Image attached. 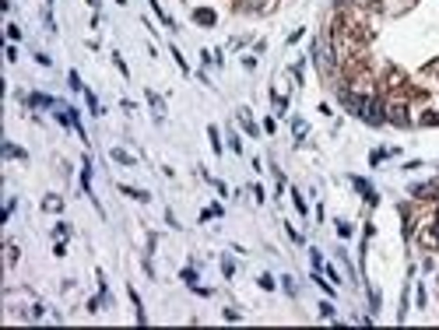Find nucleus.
<instances>
[{
  "mask_svg": "<svg viewBox=\"0 0 439 330\" xmlns=\"http://www.w3.org/2000/svg\"><path fill=\"white\" fill-rule=\"evenodd\" d=\"M355 116H362L366 123H373V127L386 123V102H383V95H369V99L362 102V109H358Z\"/></svg>",
  "mask_w": 439,
  "mask_h": 330,
  "instance_id": "obj_1",
  "label": "nucleus"
},
{
  "mask_svg": "<svg viewBox=\"0 0 439 330\" xmlns=\"http://www.w3.org/2000/svg\"><path fill=\"white\" fill-rule=\"evenodd\" d=\"M348 183H351L358 193H362V200H366V204H373V208L380 204V193H376V186H373L369 179H362V176H348Z\"/></svg>",
  "mask_w": 439,
  "mask_h": 330,
  "instance_id": "obj_2",
  "label": "nucleus"
},
{
  "mask_svg": "<svg viewBox=\"0 0 439 330\" xmlns=\"http://www.w3.org/2000/svg\"><path fill=\"white\" fill-rule=\"evenodd\" d=\"M25 102H28L32 109H56V106H60L56 99H50V95H43V92H32V95H25Z\"/></svg>",
  "mask_w": 439,
  "mask_h": 330,
  "instance_id": "obj_3",
  "label": "nucleus"
},
{
  "mask_svg": "<svg viewBox=\"0 0 439 330\" xmlns=\"http://www.w3.org/2000/svg\"><path fill=\"white\" fill-rule=\"evenodd\" d=\"M109 158L119 162V165H127V169H134V165H137V158H134L130 151H123V148H109Z\"/></svg>",
  "mask_w": 439,
  "mask_h": 330,
  "instance_id": "obj_4",
  "label": "nucleus"
},
{
  "mask_svg": "<svg viewBox=\"0 0 439 330\" xmlns=\"http://www.w3.org/2000/svg\"><path fill=\"white\" fill-rule=\"evenodd\" d=\"M239 123H243V130H246L250 137H260V127H257V123H253L250 109H239Z\"/></svg>",
  "mask_w": 439,
  "mask_h": 330,
  "instance_id": "obj_5",
  "label": "nucleus"
},
{
  "mask_svg": "<svg viewBox=\"0 0 439 330\" xmlns=\"http://www.w3.org/2000/svg\"><path fill=\"white\" fill-rule=\"evenodd\" d=\"M193 21H197V25H208V28H211V25L218 21V14H215L211 7H197V11H193Z\"/></svg>",
  "mask_w": 439,
  "mask_h": 330,
  "instance_id": "obj_6",
  "label": "nucleus"
},
{
  "mask_svg": "<svg viewBox=\"0 0 439 330\" xmlns=\"http://www.w3.org/2000/svg\"><path fill=\"white\" fill-rule=\"evenodd\" d=\"M119 193H127L130 200H141V204H148V200H151V193H148V190H137V186H127V183H119Z\"/></svg>",
  "mask_w": 439,
  "mask_h": 330,
  "instance_id": "obj_7",
  "label": "nucleus"
},
{
  "mask_svg": "<svg viewBox=\"0 0 439 330\" xmlns=\"http://www.w3.org/2000/svg\"><path fill=\"white\" fill-rule=\"evenodd\" d=\"M81 190L92 197V158H85V165H81Z\"/></svg>",
  "mask_w": 439,
  "mask_h": 330,
  "instance_id": "obj_8",
  "label": "nucleus"
},
{
  "mask_svg": "<svg viewBox=\"0 0 439 330\" xmlns=\"http://www.w3.org/2000/svg\"><path fill=\"white\" fill-rule=\"evenodd\" d=\"M148 102H151V109H155V116H158V119L165 116V102H162V95H155V92H148Z\"/></svg>",
  "mask_w": 439,
  "mask_h": 330,
  "instance_id": "obj_9",
  "label": "nucleus"
},
{
  "mask_svg": "<svg viewBox=\"0 0 439 330\" xmlns=\"http://www.w3.org/2000/svg\"><path fill=\"white\" fill-rule=\"evenodd\" d=\"M208 137H211V151H215V155H221L225 148H221V134H218V127H208Z\"/></svg>",
  "mask_w": 439,
  "mask_h": 330,
  "instance_id": "obj_10",
  "label": "nucleus"
},
{
  "mask_svg": "<svg viewBox=\"0 0 439 330\" xmlns=\"http://www.w3.org/2000/svg\"><path fill=\"white\" fill-rule=\"evenodd\" d=\"M292 204H295V211H299L302 218L309 215V208H306V200H302V193H299V190H292Z\"/></svg>",
  "mask_w": 439,
  "mask_h": 330,
  "instance_id": "obj_11",
  "label": "nucleus"
},
{
  "mask_svg": "<svg viewBox=\"0 0 439 330\" xmlns=\"http://www.w3.org/2000/svg\"><path fill=\"white\" fill-rule=\"evenodd\" d=\"M85 102H88V109H92V116H102V106H99V99L85 88Z\"/></svg>",
  "mask_w": 439,
  "mask_h": 330,
  "instance_id": "obj_12",
  "label": "nucleus"
},
{
  "mask_svg": "<svg viewBox=\"0 0 439 330\" xmlns=\"http://www.w3.org/2000/svg\"><path fill=\"white\" fill-rule=\"evenodd\" d=\"M390 155H397V148H390V151H383V148H380V151H373V155H369V165H380V162H383V158H390Z\"/></svg>",
  "mask_w": 439,
  "mask_h": 330,
  "instance_id": "obj_13",
  "label": "nucleus"
},
{
  "mask_svg": "<svg viewBox=\"0 0 439 330\" xmlns=\"http://www.w3.org/2000/svg\"><path fill=\"white\" fill-rule=\"evenodd\" d=\"M67 85H70L74 92H85V85H81V74H77V70H70V74H67Z\"/></svg>",
  "mask_w": 439,
  "mask_h": 330,
  "instance_id": "obj_14",
  "label": "nucleus"
},
{
  "mask_svg": "<svg viewBox=\"0 0 439 330\" xmlns=\"http://www.w3.org/2000/svg\"><path fill=\"white\" fill-rule=\"evenodd\" d=\"M4 158H28V155H25L18 144H4Z\"/></svg>",
  "mask_w": 439,
  "mask_h": 330,
  "instance_id": "obj_15",
  "label": "nucleus"
},
{
  "mask_svg": "<svg viewBox=\"0 0 439 330\" xmlns=\"http://www.w3.org/2000/svg\"><path fill=\"white\" fill-rule=\"evenodd\" d=\"M309 264H313V271H324V267H327L324 257H320V250H309Z\"/></svg>",
  "mask_w": 439,
  "mask_h": 330,
  "instance_id": "obj_16",
  "label": "nucleus"
},
{
  "mask_svg": "<svg viewBox=\"0 0 439 330\" xmlns=\"http://www.w3.org/2000/svg\"><path fill=\"white\" fill-rule=\"evenodd\" d=\"M43 208H46V211H60V208H63V200H60V197H46V200H43Z\"/></svg>",
  "mask_w": 439,
  "mask_h": 330,
  "instance_id": "obj_17",
  "label": "nucleus"
},
{
  "mask_svg": "<svg viewBox=\"0 0 439 330\" xmlns=\"http://www.w3.org/2000/svg\"><path fill=\"white\" fill-rule=\"evenodd\" d=\"M292 130H295V137L302 141V137H306V119H299V116H295V119H292Z\"/></svg>",
  "mask_w": 439,
  "mask_h": 330,
  "instance_id": "obj_18",
  "label": "nucleus"
},
{
  "mask_svg": "<svg viewBox=\"0 0 439 330\" xmlns=\"http://www.w3.org/2000/svg\"><path fill=\"white\" fill-rule=\"evenodd\" d=\"M320 316H324V320H334V316H337V309H334L330 302H320Z\"/></svg>",
  "mask_w": 439,
  "mask_h": 330,
  "instance_id": "obj_19",
  "label": "nucleus"
},
{
  "mask_svg": "<svg viewBox=\"0 0 439 330\" xmlns=\"http://www.w3.org/2000/svg\"><path fill=\"white\" fill-rule=\"evenodd\" d=\"M281 288H285L288 295H295V292H299V284H295V277H281Z\"/></svg>",
  "mask_w": 439,
  "mask_h": 330,
  "instance_id": "obj_20",
  "label": "nucleus"
},
{
  "mask_svg": "<svg viewBox=\"0 0 439 330\" xmlns=\"http://www.w3.org/2000/svg\"><path fill=\"white\" fill-rule=\"evenodd\" d=\"M274 284H277V281H274L271 274H260V288H264V292H274Z\"/></svg>",
  "mask_w": 439,
  "mask_h": 330,
  "instance_id": "obj_21",
  "label": "nucleus"
},
{
  "mask_svg": "<svg viewBox=\"0 0 439 330\" xmlns=\"http://www.w3.org/2000/svg\"><path fill=\"white\" fill-rule=\"evenodd\" d=\"M183 281H186L190 288H197V271H193V267H186V271H183Z\"/></svg>",
  "mask_w": 439,
  "mask_h": 330,
  "instance_id": "obj_22",
  "label": "nucleus"
},
{
  "mask_svg": "<svg viewBox=\"0 0 439 330\" xmlns=\"http://www.w3.org/2000/svg\"><path fill=\"white\" fill-rule=\"evenodd\" d=\"M380 302H383V299H380V292H376V288H369V306H373V313L380 309Z\"/></svg>",
  "mask_w": 439,
  "mask_h": 330,
  "instance_id": "obj_23",
  "label": "nucleus"
},
{
  "mask_svg": "<svg viewBox=\"0 0 439 330\" xmlns=\"http://www.w3.org/2000/svg\"><path fill=\"white\" fill-rule=\"evenodd\" d=\"M53 235H56V239H67V235H70V225H63V221H60V225L53 228Z\"/></svg>",
  "mask_w": 439,
  "mask_h": 330,
  "instance_id": "obj_24",
  "label": "nucleus"
},
{
  "mask_svg": "<svg viewBox=\"0 0 439 330\" xmlns=\"http://www.w3.org/2000/svg\"><path fill=\"white\" fill-rule=\"evenodd\" d=\"M221 274H225V277H232V274H235V264H232V260H228V257H225V260H221Z\"/></svg>",
  "mask_w": 439,
  "mask_h": 330,
  "instance_id": "obj_25",
  "label": "nucleus"
},
{
  "mask_svg": "<svg viewBox=\"0 0 439 330\" xmlns=\"http://www.w3.org/2000/svg\"><path fill=\"white\" fill-rule=\"evenodd\" d=\"M7 39H11V43H18V39H21V28H18V25H7Z\"/></svg>",
  "mask_w": 439,
  "mask_h": 330,
  "instance_id": "obj_26",
  "label": "nucleus"
},
{
  "mask_svg": "<svg viewBox=\"0 0 439 330\" xmlns=\"http://www.w3.org/2000/svg\"><path fill=\"white\" fill-rule=\"evenodd\" d=\"M337 235L348 239V235H351V225H348V221H337Z\"/></svg>",
  "mask_w": 439,
  "mask_h": 330,
  "instance_id": "obj_27",
  "label": "nucleus"
},
{
  "mask_svg": "<svg viewBox=\"0 0 439 330\" xmlns=\"http://www.w3.org/2000/svg\"><path fill=\"white\" fill-rule=\"evenodd\" d=\"M112 63L119 67V74H123V77H127V63H123V56H119V53H112Z\"/></svg>",
  "mask_w": 439,
  "mask_h": 330,
  "instance_id": "obj_28",
  "label": "nucleus"
},
{
  "mask_svg": "<svg viewBox=\"0 0 439 330\" xmlns=\"http://www.w3.org/2000/svg\"><path fill=\"white\" fill-rule=\"evenodd\" d=\"M228 144H232V151H235V155H239V151H243V141H239V137H235V134H232V137H228Z\"/></svg>",
  "mask_w": 439,
  "mask_h": 330,
  "instance_id": "obj_29",
  "label": "nucleus"
},
{
  "mask_svg": "<svg viewBox=\"0 0 439 330\" xmlns=\"http://www.w3.org/2000/svg\"><path fill=\"white\" fill-rule=\"evenodd\" d=\"M46 4H53V0H46Z\"/></svg>",
  "mask_w": 439,
  "mask_h": 330,
  "instance_id": "obj_30",
  "label": "nucleus"
}]
</instances>
